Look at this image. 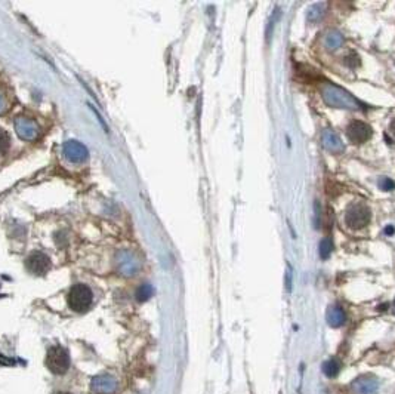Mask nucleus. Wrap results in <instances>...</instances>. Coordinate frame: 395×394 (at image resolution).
Returning <instances> with one entry per match:
<instances>
[{"mask_svg": "<svg viewBox=\"0 0 395 394\" xmlns=\"http://www.w3.org/2000/svg\"><path fill=\"white\" fill-rule=\"evenodd\" d=\"M323 98L329 106L338 107V109H360L361 106V103L355 97H352L349 92H346L345 89L335 86V85L326 86L323 92Z\"/></svg>", "mask_w": 395, "mask_h": 394, "instance_id": "obj_1", "label": "nucleus"}, {"mask_svg": "<svg viewBox=\"0 0 395 394\" xmlns=\"http://www.w3.org/2000/svg\"><path fill=\"white\" fill-rule=\"evenodd\" d=\"M92 301H94L92 290L86 284L77 283L68 290L67 302H68V307L76 313L88 311L92 305Z\"/></svg>", "mask_w": 395, "mask_h": 394, "instance_id": "obj_2", "label": "nucleus"}, {"mask_svg": "<svg viewBox=\"0 0 395 394\" xmlns=\"http://www.w3.org/2000/svg\"><path fill=\"white\" fill-rule=\"evenodd\" d=\"M46 366L55 375H64L70 369V356L61 345H54L46 353Z\"/></svg>", "mask_w": 395, "mask_h": 394, "instance_id": "obj_3", "label": "nucleus"}, {"mask_svg": "<svg viewBox=\"0 0 395 394\" xmlns=\"http://www.w3.org/2000/svg\"><path fill=\"white\" fill-rule=\"evenodd\" d=\"M370 209L364 205V203H354L348 208L346 211V224L349 225L351 228H363L369 224L370 221Z\"/></svg>", "mask_w": 395, "mask_h": 394, "instance_id": "obj_4", "label": "nucleus"}, {"mask_svg": "<svg viewBox=\"0 0 395 394\" xmlns=\"http://www.w3.org/2000/svg\"><path fill=\"white\" fill-rule=\"evenodd\" d=\"M372 133H373L372 128H370L367 123H364V122H358V120L352 122V123L346 128V135H348V138H349L354 144H363V142H366L367 139H370Z\"/></svg>", "mask_w": 395, "mask_h": 394, "instance_id": "obj_5", "label": "nucleus"}, {"mask_svg": "<svg viewBox=\"0 0 395 394\" xmlns=\"http://www.w3.org/2000/svg\"><path fill=\"white\" fill-rule=\"evenodd\" d=\"M25 265H27L28 271H31L33 274L43 276L45 273H48V270L51 267V261H49V257L45 255L43 252H34L27 258Z\"/></svg>", "mask_w": 395, "mask_h": 394, "instance_id": "obj_6", "label": "nucleus"}, {"mask_svg": "<svg viewBox=\"0 0 395 394\" xmlns=\"http://www.w3.org/2000/svg\"><path fill=\"white\" fill-rule=\"evenodd\" d=\"M64 156L70 162H83L88 157V150L77 141H68L64 145Z\"/></svg>", "mask_w": 395, "mask_h": 394, "instance_id": "obj_7", "label": "nucleus"}, {"mask_svg": "<svg viewBox=\"0 0 395 394\" xmlns=\"http://www.w3.org/2000/svg\"><path fill=\"white\" fill-rule=\"evenodd\" d=\"M15 128H16V132L18 135L22 138V139H34L37 136V126L33 120H28L25 117H19L16 122H15Z\"/></svg>", "mask_w": 395, "mask_h": 394, "instance_id": "obj_8", "label": "nucleus"}, {"mask_svg": "<svg viewBox=\"0 0 395 394\" xmlns=\"http://www.w3.org/2000/svg\"><path fill=\"white\" fill-rule=\"evenodd\" d=\"M378 381L372 377H361L352 384L354 394H376L378 392Z\"/></svg>", "mask_w": 395, "mask_h": 394, "instance_id": "obj_9", "label": "nucleus"}, {"mask_svg": "<svg viewBox=\"0 0 395 394\" xmlns=\"http://www.w3.org/2000/svg\"><path fill=\"white\" fill-rule=\"evenodd\" d=\"M92 390L98 394H111L117 390V383L111 377H98L92 383Z\"/></svg>", "mask_w": 395, "mask_h": 394, "instance_id": "obj_10", "label": "nucleus"}, {"mask_svg": "<svg viewBox=\"0 0 395 394\" xmlns=\"http://www.w3.org/2000/svg\"><path fill=\"white\" fill-rule=\"evenodd\" d=\"M323 145L329 151H332V153H340V151H343V144H342L340 138H339L333 131H330V129H327V131L323 132Z\"/></svg>", "mask_w": 395, "mask_h": 394, "instance_id": "obj_11", "label": "nucleus"}, {"mask_svg": "<svg viewBox=\"0 0 395 394\" xmlns=\"http://www.w3.org/2000/svg\"><path fill=\"white\" fill-rule=\"evenodd\" d=\"M345 320H346V314H345V311L340 307L333 305V307L329 308V311H327V322H329L330 326H333V328L342 326L345 323Z\"/></svg>", "mask_w": 395, "mask_h": 394, "instance_id": "obj_12", "label": "nucleus"}, {"mask_svg": "<svg viewBox=\"0 0 395 394\" xmlns=\"http://www.w3.org/2000/svg\"><path fill=\"white\" fill-rule=\"evenodd\" d=\"M342 45H343V36L340 33L332 31V33L327 34V37H326V46H327V49L333 51V49L340 48Z\"/></svg>", "mask_w": 395, "mask_h": 394, "instance_id": "obj_13", "label": "nucleus"}, {"mask_svg": "<svg viewBox=\"0 0 395 394\" xmlns=\"http://www.w3.org/2000/svg\"><path fill=\"white\" fill-rule=\"evenodd\" d=\"M333 252V240L330 237H324L320 243V257L323 260H327Z\"/></svg>", "mask_w": 395, "mask_h": 394, "instance_id": "obj_14", "label": "nucleus"}, {"mask_svg": "<svg viewBox=\"0 0 395 394\" xmlns=\"http://www.w3.org/2000/svg\"><path fill=\"white\" fill-rule=\"evenodd\" d=\"M323 371L327 377H336L339 372V363L336 359H330L323 365Z\"/></svg>", "mask_w": 395, "mask_h": 394, "instance_id": "obj_15", "label": "nucleus"}, {"mask_svg": "<svg viewBox=\"0 0 395 394\" xmlns=\"http://www.w3.org/2000/svg\"><path fill=\"white\" fill-rule=\"evenodd\" d=\"M151 295H153V287H151L150 284H144V286H141V287L138 289V292H136V298H138L139 301H145V299H148Z\"/></svg>", "mask_w": 395, "mask_h": 394, "instance_id": "obj_16", "label": "nucleus"}, {"mask_svg": "<svg viewBox=\"0 0 395 394\" xmlns=\"http://www.w3.org/2000/svg\"><path fill=\"white\" fill-rule=\"evenodd\" d=\"M9 144H10L9 135H7L3 129H0V154L4 153V151L9 148Z\"/></svg>", "mask_w": 395, "mask_h": 394, "instance_id": "obj_17", "label": "nucleus"}, {"mask_svg": "<svg viewBox=\"0 0 395 394\" xmlns=\"http://www.w3.org/2000/svg\"><path fill=\"white\" fill-rule=\"evenodd\" d=\"M345 64L349 67H358L360 65V56L355 52H349V55L345 56Z\"/></svg>", "mask_w": 395, "mask_h": 394, "instance_id": "obj_18", "label": "nucleus"}, {"mask_svg": "<svg viewBox=\"0 0 395 394\" xmlns=\"http://www.w3.org/2000/svg\"><path fill=\"white\" fill-rule=\"evenodd\" d=\"M381 188L385 191H391L395 188V182L390 178H384V179H381Z\"/></svg>", "mask_w": 395, "mask_h": 394, "instance_id": "obj_19", "label": "nucleus"}, {"mask_svg": "<svg viewBox=\"0 0 395 394\" xmlns=\"http://www.w3.org/2000/svg\"><path fill=\"white\" fill-rule=\"evenodd\" d=\"M4 109H6V103H4V100H3V97L0 95V113L4 112Z\"/></svg>", "mask_w": 395, "mask_h": 394, "instance_id": "obj_20", "label": "nucleus"}, {"mask_svg": "<svg viewBox=\"0 0 395 394\" xmlns=\"http://www.w3.org/2000/svg\"><path fill=\"white\" fill-rule=\"evenodd\" d=\"M385 233H387V234H393V233H394V227H388V228L385 230Z\"/></svg>", "mask_w": 395, "mask_h": 394, "instance_id": "obj_21", "label": "nucleus"}, {"mask_svg": "<svg viewBox=\"0 0 395 394\" xmlns=\"http://www.w3.org/2000/svg\"><path fill=\"white\" fill-rule=\"evenodd\" d=\"M391 131H393V133L395 135V119L391 122Z\"/></svg>", "mask_w": 395, "mask_h": 394, "instance_id": "obj_22", "label": "nucleus"}, {"mask_svg": "<svg viewBox=\"0 0 395 394\" xmlns=\"http://www.w3.org/2000/svg\"><path fill=\"white\" fill-rule=\"evenodd\" d=\"M55 394H70V393H64V392H61V393H55Z\"/></svg>", "mask_w": 395, "mask_h": 394, "instance_id": "obj_23", "label": "nucleus"}]
</instances>
